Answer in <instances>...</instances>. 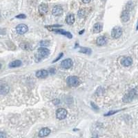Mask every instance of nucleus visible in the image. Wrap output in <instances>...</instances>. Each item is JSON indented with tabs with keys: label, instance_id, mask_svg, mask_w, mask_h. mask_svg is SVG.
<instances>
[{
	"label": "nucleus",
	"instance_id": "7",
	"mask_svg": "<svg viewBox=\"0 0 138 138\" xmlns=\"http://www.w3.org/2000/svg\"><path fill=\"white\" fill-rule=\"evenodd\" d=\"M73 65V62L71 59H66V60H63L61 62V66L64 68V69H69L71 68Z\"/></svg>",
	"mask_w": 138,
	"mask_h": 138
},
{
	"label": "nucleus",
	"instance_id": "28",
	"mask_svg": "<svg viewBox=\"0 0 138 138\" xmlns=\"http://www.w3.org/2000/svg\"><path fill=\"white\" fill-rule=\"evenodd\" d=\"M117 111H110L107 114H105V116H108V115H111L114 114L115 113H117Z\"/></svg>",
	"mask_w": 138,
	"mask_h": 138
},
{
	"label": "nucleus",
	"instance_id": "33",
	"mask_svg": "<svg viewBox=\"0 0 138 138\" xmlns=\"http://www.w3.org/2000/svg\"><path fill=\"white\" fill-rule=\"evenodd\" d=\"M0 17H1V12H0Z\"/></svg>",
	"mask_w": 138,
	"mask_h": 138
},
{
	"label": "nucleus",
	"instance_id": "30",
	"mask_svg": "<svg viewBox=\"0 0 138 138\" xmlns=\"http://www.w3.org/2000/svg\"><path fill=\"white\" fill-rule=\"evenodd\" d=\"M84 30H81V31H80V32L79 33V35H81V34H82V33H84Z\"/></svg>",
	"mask_w": 138,
	"mask_h": 138
},
{
	"label": "nucleus",
	"instance_id": "5",
	"mask_svg": "<svg viewBox=\"0 0 138 138\" xmlns=\"http://www.w3.org/2000/svg\"><path fill=\"white\" fill-rule=\"evenodd\" d=\"M37 52H38V55H39V57L41 59L47 57L49 55V54H50L49 50L47 49V48H44V47H40V48H38Z\"/></svg>",
	"mask_w": 138,
	"mask_h": 138
},
{
	"label": "nucleus",
	"instance_id": "22",
	"mask_svg": "<svg viewBox=\"0 0 138 138\" xmlns=\"http://www.w3.org/2000/svg\"><path fill=\"white\" fill-rule=\"evenodd\" d=\"M85 15V11L83 9H81L79 10L78 12V16L79 17H83Z\"/></svg>",
	"mask_w": 138,
	"mask_h": 138
},
{
	"label": "nucleus",
	"instance_id": "3",
	"mask_svg": "<svg viewBox=\"0 0 138 138\" xmlns=\"http://www.w3.org/2000/svg\"><path fill=\"white\" fill-rule=\"evenodd\" d=\"M122 35V29L119 26H115L111 31V36L114 39H118Z\"/></svg>",
	"mask_w": 138,
	"mask_h": 138
},
{
	"label": "nucleus",
	"instance_id": "29",
	"mask_svg": "<svg viewBox=\"0 0 138 138\" xmlns=\"http://www.w3.org/2000/svg\"><path fill=\"white\" fill-rule=\"evenodd\" d=\"M82 1H83V3H88L90 2V0H82Z\"/></svg>",
	"mask_w": 138,
	"mask_h": 138
},
{
	"label": "nucleus",
	"instance_id": "18",
	"mask_svg": "<svg viewBox=\"0 0 138 138\" xmlns=\"http://www.w3.org/2000/svg\"><path fill=\"white\" fill-rule=\"evenodd\" d=\"M66 23L69 25H71V24H74L75 22V16L73 14H69L66 16Z\"/></svg>",
	"mask_w": 138,
	"mask_h": 138
},
{
	"label": "nucleus",
	"instance_id": "16",
	"mask_svg": "<svg viewBox=\"0 0 138 138\" xmlns=\"http://www.w3.org/2000/svg\"><path fill=\"white\" fill-rule=\"evenodd\" d=\"M106 42H107V39H106L104 36L99 37L96 40L97 44L98 46H102L106 44Z\"/></svg>",
	"mask_w": 138,
	"mask_h": 138
},
{
	"label": "nucleus",
	"instance_id": "12",
	"mask_svg": "<svg viewBox=\"0 0 138 138\" xmlns=\"http://www.w3.org/2000/svg\"><path fill=\"white\" fill-rule=\"evenodd\" d=\"M51 133V130L48 128H43L39 132V138H45Z\"/></svg>",
	"mask_w": 138,
	"mask_h": 138
},
{
	"label": "nucleus",
	"instance_id": "32",
	"mask_svg": "<svg viewBox=\"0 0 138 138\" xmlns=\"http://www.w3.org/2000/svg\"><path fill=\"white\" fill-rule=\"evenodd\" d=\"M137 29L138 30V26H137Z\"/></svg>",
	"mask_w": 138,
	"mask_h": 138
},
{
	"label": "nucleus",
	"instance_id": "14",
	"mask_svg": "<svg viewBox=\"0 0 138 138\" xmlns=\"http://www.w3.org/2000/svg\"><path fill=\"white\" fill-rule=\"evenodd\" d=\"M51 30H53V31H55L57 33H60L61 35H65L69 39H71L72 37L71 33H69V32H66V31H64V30H62V29H52Z\"/></svg>",
	"mask_w": 138,
	"mask_h": 138
},
{
	"label": "nucleus",
	"instance_id": "1",
	"mask_svg": "<svg viewBox=\"0 0 138 138\" xmlns=\"http://www.w3.org/2000/svg\"><path fill=\"white\" fill-rule=\"evenodd\" d=\"M66 83L70 86L76 87L80 84V79L77 76H69L66 79Z\"/></svg>",
	"mask_w": 138,
	"mask_h": 138
},
{
	"label": "nucleus",
	"instance_id": "20",
	"mask_svg": "<svg viewBox=\"0 0 138 138\" xmlns=\"http://www.w3.org/2000/svg\"><path fill=\"white\" fill-rule=\"evenodd\" d=\"M79 52H80V53H85V54L90 55V53H92V51L90 50V48L82 47V48H80V51H79Z\"/></svg>",
	"mask_w": 138,
	"mask_h": 138
},
{
	"label": "nucleus",
	"instance_id": "10",
	"mask_svg": "<svg viewBox=\"0 0 138 138\" xmlns=\"http://www.w3.org/2000/svg\"><path fill=\"white\" fill-rule=\"evenodd\" d=\"M121 19L123 22H127L130 19V12L128 10H125L121 14Z\"/></svg>",
	"mask_w": 138,
	"mask_h": 138
},
{
	"label": "nucleus",
	"instance_id": "8",
	"mask_svg": "<svg viewBox=\"0 0 138 138\" xmlns=\"http://www.w3.org/2000/svg\"><path fill=\"white\" fill-rule=\"evenodd\" d=\"M122 65L125 67H129L133 64V59L131 57H124L120 61Z\"/></svg>",
	"mask_w": 138,
	"mask_h": 138
},
{
	"label": "nucleus",
	"instance_id": "19",
	"mask_svg": "<svg viewBox=\"0 0 138 138\" xmlns=\"http://www.w3.org/2000/svg\"><path fill=\"white\" fill-rule=\"evenodd\" d=\"M21 65V62L20 60H15L12 62H10L9 64V67L10 68H17L19 67Z\"/></svg>",
	"mask_w": 138,
	"mask_h": 138
},
{
	"label": "nucleus",
	"instance_id": "31",
	"mask_svg": "<svg viewBox=\"0 0 138 138\" xmlns=\"http://www.w3.org/2000/svg\"><path fill=\"white\" fill-rule=\"evenodd\" d=\"M1 64H0V69H1Z\"/></svg>",
	"mask_w": 138,
	"mask_h": 138
},
{
	"label": "nucleus",
	"instance_id": "21",
	"mask_svg": "<svg viewBox=\"0 0 138 138\" xmlns=\"http://www.w3.org/2000/svg\"><path fill=\"white\" fill-rule=\"evenodd\" d=\"M20 47L22 49H24V50H29V46L26 44H25V43H23V44H20Z\"/></svg>",
	"mask_w": 138,
	"mask_h": 138
},
{
	"label": "nucleus",
	"instance_id": "2",
	"mask_svg": "<svg viewBox=\"0 0 138 138\" xmlns=\"http://www.w3.org/2000/svg\"><path fill=\"white\" fill-rule=\"evenodd\" d=\"M137 95V92L135 89H133L131 91H129V93L126 94L124 97H123V101L124 102H130L134 99Z\"/></svg>",
	"mask_w": 138,
	"mask_h": 138
},
{
	"label": "nucleus",
	"instance_id": "26",
	"mask_svg": "<svg viewBox=\"0 0 138 138\" xmlns=\"http://www.w3.org/2000/svg\"><path fill=\"white\" fill-rule=\"evenodd\" d=\"M0 138H6V133L3 131H0Z\"/></svg>",
	"mask_w": 138,
	"mask_h": 138
},
{
	"label": "nucleus",
	"instance_id": "13",
	"mask_svg": "<svg viewBox=\"0 0 138 138\" xmlns=\"http://www.w3.org/2000/svg\"><path fill=\"white\" fill-rule=\"evenodd\" d=\"M38 10H39V13H41V14H46V13H47L48 11V5L44 3H41L39 6Z\"/></svg>",
	"mask_w": 138,
	"mask_h": 138
},
{
	"label": "nucleus",
	"instance_id": "17",
	"mask_svg": "<svg viewBox=\"0 0 138 138\" xmlns=\"http://www.w3.org/2000/svg\"><path fill=\"white\" fill-rule=\"evenodd\" d=\"M9 91V87L6 84H1L0 85V94L6 95Z\"/></svg>",
	"mask_w": 138,
	"mask_h": 138
},
{
	"label": "nucleus",
	"instance_id": "6",
	"mask_svg": "<svg viewBox=\"0 0 138 138\" xmlns=\"http://www.w3.org/2000/svg\"><path fill=\"white\" fill-rule=\"evenodd\" d=\"M28 30V28L26 24H19L16 27V31L19 35H24V33L27 32Z\"/></svg>",
	"mask_w": 138,
	"mask_h": 138
},
{
	"label": "nucleus",
	"instance_id": "9",
	"mask_svg": "<svg viewBox=\"0 0 138 138\" xmlns=\"http://www.w3.org/2000/svg\"><path fill=\"white\" fill-rule=\"evenodd\" d=\"M62 13H63V9L62 7L59 6H55L52 10V14L54 16H60L62 15Z\"/></svg>",
	"mask_w": 138,
	"mask_h": 138
},
{
	"label": "nucleus",
	"instance_id": "27",
	"mask_svg": "<svg viewBox=\"0 0 138 138\" xmlns=\"http://www.w3.org/2000/svg\"><path fill=\"white\" fill-rule=\"evenodd\" d=\"M90 104H91L92 107H93V108H94L95 110H98V107H97V106L95 105V104L93 102H90Z\"/></svg>",
	"mask_w": 138,
	"mask_h": 138
},
{
	"label": "nucleus",
	"instance_id": "11",
	"mask_svg": "<svg viewBox=\"0 0 138 138\" xmlns=\"http://www.w3.org/2000/svg\"><path fill=\"white\" fill-rule=\"evenodd\" d=\"M48 75V72L46 70H39L36 72V77L38 78L44 79L47 77Z\"/></svg>",
	"mask_w": 138,
	"mask_h": 138
},
{
	"label": "nucleus",
	"instance_id": "15",
	"mask_svg": "<svg viewBox=\"0 0 138 138\" xmlns=\"http://www.w3.org/2000/svg\"><path fill=\"white\" fill-rule=\"evenodd\" d=\"M103 29V25L101 23H97L93 26V33H99Z\"/></svg>",
	"mask_w": 138,
	"mask_h": 138
},
{
	"label": "nucleus",
	"instance_id": "4",
	"mask_svg": "<svg viewBox=\"0 0 138 138\" xmlns=\"http://www.w3.org/2000/svg\"><path fill=\"white\" fill-rule=\"evenodd\" d=\"M68 112L66 109H64L63 108H60L59 109H57L56 111V117L58 120H64L67 115Z\"/></svg>",
	"mask_w": 138,
	"mask_h": 138
},
{
	"label": "nucleus",
	"instance_id": "25",
	"mask_svg": "<svg viewBox=\"0 0 138 138\" xmlns=\"http://www.w3.org/2000/svg\"><path fill=\"white\" fill-rule=\"evenodd\" d=\"M62 56H63V53H61L60 54V55H59V56H58V57H57V58H56V59L54 60V61H53V63H54V62H57L58 60H60V59L62 57Z\"/></svg>",
	"mask_w": 138,
	"mask_h": 138
},
{
	"label": "nucleus",
	"instance_id": "24",
	"mask_svg": "<svg viewBox=\"0 0 138 138\" xmlns=\"http://www.w3.org/2000/svg\"><path fill=\"white\" fill-rule=\"evenodd\" d=\"M26 17V16L24 15V14H20V15H18L16 16V18L17 19H25Z\"/></svg>",
	"mask_w": 138,
	"mask_h": 138
},
{
	"label": "nucleus",
	"instance_id": "23",
	"mask_svg": "<svg viewBox=\"0 0 138 138\" xmlns=\"http://www.w3.org/2000/svg\"><path fill=\"white\" fill-rule=\"evenodd\" d=\"M49 44H50V42L48 41H42L40 42V45L42 46H46L49 45Z\"/></svg>",
	"mask_w": 138,
	"mask_h": 138
}]
</instances>
